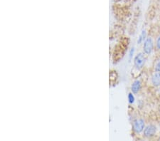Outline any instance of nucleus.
Returning <instances> with one entry per match:
<instances>
[{
	"instance_id": "obj_1",
	"label": "nucleus",
	"mask_w": 160,
	"mask_h": 141,
	"mask_svg": "<svg viewBox=\"0 0 160 141\" xmlns=\"http://www.w3.org/2000/svg\"><path fill=\"white\" fill-rule=\"evenodd\" d=\"M145 56L143 53H139L134 59V65H135V68L138 70H140L141 68H143L144 63H145Z\"/></svg>"
},
{
	"instance_id": "obj_2",
	"label": "nucleus",
	"mask_w": 160,
	"mask_h": 141,
	"mask_svg": "<svg viewBox=\"0 0 160 141\" xmlns=\"http://www.w3.org/2000/svg\"><path fill=\"white\" fill-rule=\"evenodd\" d=\"M153 49H154V41H153L152 38H147L143 44L144 53L148 55L150 54L152 52Z\"/></svg>"
},
{
	"instance_id": "obj_3",
	"label": "nucleus",
	"mask_w": 160,
	"mask_h": 141,
	"mask_svg": "<svg viewBox=\"0 0 160 141\" xmlns=\"http://www.w3.org/2000/svg\"><path fill=\"white\" fill-rule=\"evenodd\" d=\"M145 123H144V120L142 118L140 119H137L134 121L133 125H132V128H133V130L136 133H142L144 130V128H145Z\"/></svg>"
},
{
	"instance_id": "obj_4",
	"label": "nucleus",
	"mask_w": 160,
	"mask_h": 141,
	"mask_svg": "<svg viewBox=\"0 0 160 141\" xmlns=\"http://www.w3.org/2000/svg\"><path fill=\"white\" fill-rule=\"evenodd\" d=\"M156 132V127L154 125H149L144 128L143 130L144 136L147 138H150L155 135Z\"/></svg>"
},
{
	"instance_id": "obj_5",
	"label": "nucleus",
	"mask_w": 160,
	"mask_h": 141,
	"mask_svg": "<svg viewBox=\"0 0 160 141\" xmlns=\"http://www.w3.org/2000/svg\"><path fill=\"white\" fill-rule=\"evenodd\" d=\"M151 82L155 87L160 86V72H155L151 77Z\"/></svg>"
},
{
	"instance_id": "obj_6",
	"label": "nucleus",
	"mask_w": 160,
	"mask_h": 141,
	"mask_svg": "<svg viewBox=\"0 0 160 141\" xmlns=\"http://www.w3.org/2000/svg\"><path fill=\"white\" fill-rule=\"evenodd\" d=\"M141 88H142V83L140 80H136L133 82V83L132 84L131 90L132 93H133L134 94H137L140 92Z\"/></svg>"
},
{
	"instance_id": "obj_7",
	"label": "nucleus",
	"mask_w": 160,
	"mask_h": 141,
	"mask_svg": "<svg viewBox=\"0 0 160 141\" xmlns=\"http://www.w3.org/2000/svg\"><path fill=\"white\" fill-rule=\"evenodd\" d=\"M145 38H146V32L145 30H143L142 32V33H141L138 40H137V44H140L141 43L143 42L144 41H145Z\"/></svg>"
},
{
	"instance_id": "obj_8",
	"label": "nucleus",
	"mask_w": 160,
	"mask_h": 141,
	"mask_svg": "<svg viewBox=\"0 0 160 141\" xmlns=\"http://www.w3.org/2000/svg\"><path fill=\"white\" fill-rule=\"evenodd\" d=\"M128 101L130 104H133L135 102V97H134L133 93H130L128 94Z\"/></svg>"
},
{
	"instance_id": "obj_9",
	"label": "nucleus",
	"mask_w": 160,
	"mask_h": 141,
	"mask_svg": "<svg viewBox=\"0 0 160 141\" xmlns=\"http://www.w3.org/2000/svg\"><path fill=\"white\" fill-rule=\"evenodd\" d=\"M154 69L156 72H160V60L159 61H157L154 66Z\"/></svg>"
},
{
	"instance_id": "obj_10",
	"label": "nucleus",
	"mask_w": 160,
	"mask_h": 141,
	"mask_svg": "<svg viewBox=\"0 0 160 141\" xmlns=\"http://www.w3.org/2000/svg\"><path fill=\"white\" fill-rule=\"evenodd\" d=\"M156 48H157V49L160 50V36L157 38V39H156Z\"/></svg>"
},
{
	"instance_id": "obj_11",
	"label": "nucleus",
	"mask_w": 160,
	"mask_h": 141,
	"mask_svg": "<svg viewBox=\"0 0 160 141\" xmlns=\"http://www.w3.org/2000/svg\"><path fill=\"white\" fill-rule=\"evenodd\" d=\"M134 51H135V49H134V48H132V49H131V51H130V58H131L132 56H133Z\"/></svg>"
}]
</instances>
